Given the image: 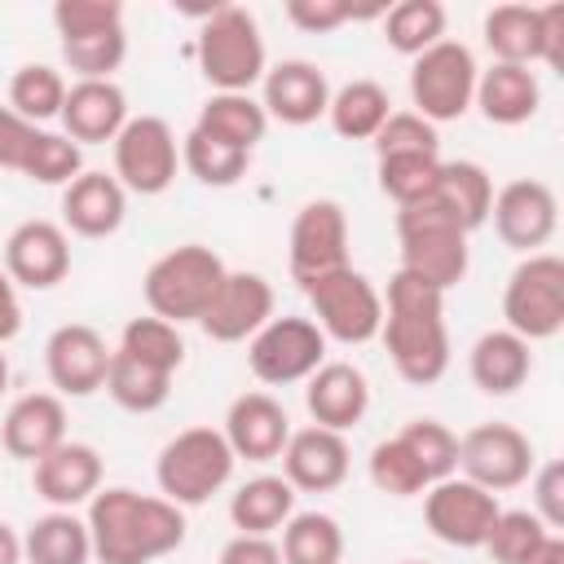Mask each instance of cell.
I'll use <instances>...</instances> for the list:
<instances>
[{"label":"cell","mask_w":564,"mask_h":564,"mask_svg":"<svg viewBox=\"0 0 564 564\" xmlns=\"http://www.w3.org/2000/svg\"><path fill=\"white\" fill-rule=\"evenodd\" d=\"M31 485L57 511H75L101 489V454L88 441H62L57 449L31 463Z\"/></svg>","instance_id":"cell-20"},{"label":"cell","mask_w":564,"mask_h":564,"mask_svg":"<svg viewBox=\"0 0 564 564\" xmlns=\"http://www.w3.org/2000/svg\"><path fill=\"white\" fill-rule=\"evenodd\" d=\"M405 564H419V560H405Z\"/></svg>","instance_id":"cell-58"},{"label":"cell","mask_w":564,"mask_h":564,"mask_svg":"<svg viewBox=\"0 0 564 564\" xmlns=\"http://www.w3.org/2000/svg\"><path fill=\"white\" fill-rule=\"evenodd\" d=\"M35 132H40L35 123H26V119L13 115L9 106H0V167H4V172H22Z\"/></svg>","instance_id":"cell-51"},{"label":"cell","mask_w":564,"mask_h":564,"mask_svg":"<svg viewBox=\"0 0 564 564\" xmlns=\"http://www.w3.org/2000/svg\"><path fill=\"white\" fill-rule=\"evenodd\" d=\"M542 66H564V4H542Z\"/></svg>","instance_id":"cell-53"},{"label":"cell","mask_w":564,"mask_h":564,"mask_svg":"<svg viewBox=\"0 0 564 564\" xmlns=\"http://www.w3.org/2000/svg\"><path fill=\"white\" fill-rule=\"evenodd\" d=\"M326 361V335L313 317H269L247 339V366L260 383H300Z\"/></svg>","instance_id":"cell-11"},{"label":"cell","mask_w":564,"mask_h":564,"mask_svg":"<svg viewBox=\"0 0 564 564\" xmlns=\"http://www.w3.org/2000/svg\"><path fill=\"white\" fill-rule=\"evenodd\" d=\"M128 216V189L106 172H79L62 189V225L79 238H110Z\"/></svg>","instance_id":"cell-25"},{"label":"cell","mask_w":564,"mask_h":564,"mask_svg":"<svg viewBox=\"0 0 564 564\" xmlns=\"http://www.w3.org/2000/svg\"><path fill=\"white\" fill-rule=\"evenodd\" d=\"M502 317H507V330L520 335L524 344L555 339L564 326V260L551 251L524 256L507 278Z\"/></svg>","instance_id":"cell-7"},{"label":"cell","mask_w":564,"mask_h":564,"mask_svg":"<svg viewBox=\"0 0 564 564\" xmlns=\"http://www.w3.org/2000/svg\"><path fill=\"white\" fill-rule=\"evenodd\" d=\"M128 57V35L119 31H101V35H84V40H62V62L79 75V79H110Z\"/></svg>","instance_id":"cell-46"},{"label":"cell","mask_w":564,"mask_h":564,"mask_svg":"<svg viewBox=\"0 0 564 564\" xmlns=\"http://www.w3.org/2000/svg\"><path fill=\"white\" fill-rule=\"evenodd\" d=\"M84 172V145H75L66 132H35L31 141V154L22 163V176L26 181H40V185H70L75 176Z\"/></svg>","instance_id":"cell-43"},{"label":"cell","mask_w":564,"mask_h":564,"mask_svg":"<svg viewBox=\"0 0 564 564\" xmlns=\"http://www.w3.org/2000/svg\"><path fill=\"white\" fill-rule=\"evenodd\" d=\"M62 101H66V79H62L57 66L26 62V66L13 70V79H9V110L22 115L26 123L57 119L62 115Z\"/></svg>","instance_id":"cell-38"},{"label":"cell","mask_w":564,"mask_h":564,"mask_svg":"<svg viewBox=\"0 0 564 564\" xmlns=\"http://www.w3.org/2000/svg\"><path fill=\"white\" fill-rule=\"evenodd\" d=\"M397 441H401V445L410 449V458L423 467L427 485H436V480H445V476L458 471V436H454L441 419H410V423L397 432Z\"/></svg>","instance_id":"cell-41"},{"label":"cell","mask_w":564,"mask_h":564,"mask_svg":"<svg viewBox=\"0 0 564 564\" xmlns=\"http://www.w3.org/2000/svg\"><path fill=\"white\" fill-rule=\"evenodd\" d=\"M4 273L13 286L48 291L70 273V238L53 220H22L4 242Z\"/></svg>","instance_id":"cell-18"},{"label":"cell","mask_w":564,"mask_h":564,"mask_svg":"<svg viewBox=\"0 0 564 564\" xmlns=\"http://www.w3.org/2000/svg\"><path fill=\"white\" fill-rule=\"evenodd\" d=\"M282 564H339L344 560V529L326 511H295L282 524Z\"/></svg>","instance_id":"cell-36"},{"label":"cell","mask_w":564,"mask_h":564,"mask_svg":"<svg viewBox=\"0 0 564 564\" xmlns=\"http://www.w3.org/2000/svg\"><path fill=\"white\" fill-rule=\"evenodd\" d=\"M119 352H128V357H137V361L163 370V375H176L181 361H185V339H181V330H176L172 322H163V317L150 313V317H132V322L123 326Z\"/></svg>","instance_id":"cell-39"},{"label":"cell","mask_w":564,"mask_h":564,"mask_svg":"<svg viewBox=\"0 0 564 564\" xmlns=\"http://www.w3.org/2000/svg\"><path fill=\"white\" fill-rule=\"evenodd\" d=\"M278 458H282L286 485L304 489V494H330L348 476V441H344V432H330V427H317V423L291 432Z\"/></svg>","instance_id":"cell-19"},{"label":"cell","mask_w":564,"mask_h":564,"mask_svg":"<svg viewBox=\"0 0 564 564\" xmlns=\"http://www.w3.org/2000/svg\"><path fill=\"white\" fill-rule=\"evenodd\" d=\"M115 145V181L132 194H163L176 181L181 167V145L167 119L159 115H132L123 132L110 141Z\"/></svg>","instance_id":"cell-10"},{"label":"cell","mask_w":564,"mask_h":564,"mask_svg":"<svg viewBox=\"0 0 564 564\" xmlns=\"http://www.w3.org/2000/svg\"><path fill=\"white\" fill-rule=\"evenodd\" d=\"M84 520L93 560L101 564H154L185 542V511L163 494H137L128 485L97 489Z\"/></svg>","instance_id":"cell-1"},{"label":"cell","mask_w":564,"mask_h":564,"mask_svg":"<svg viewBox=\"0 0 564 564\" xmlns=\"http://www.w3.org/2000/svg\"><path fill=\"white\" fill-rule=\"evenodd\" d=\"M370 485L379 494H388V498H414V494L427 489V476L410 458V449L397 436H388V441H379L370 449Z\"/></svg>","instance_id":"cell-44"},{"label":"cell","mask_w":564,"mask_h":564,"mask_svg":"<svg viewBox=\"0 0 564 564\" xmlns=\"http://www.w3.org/2000/svg\"><path fill=\"white\" fill-rule=\"evenodd\" d=\"M220 564H282V551L264 533H238V538L225 542Z\"/></svg>","instance_id":"cell-52"},{"label":"cell","mask_w":564,"mask_h":564,"mask_svg":"<svg viewBox=\"0 0 564 564\" xmlns=\"http://www.w3.org/2000/svg\"><path fill=\"white\" fill-rule=\"evenodd\" d=\"M383 40L401 57H419L445 40V4L441 0H401L383 13Z\"/></svg>","instance_id":"cell-37"},{"label":"cell","mask_w":564,"mask_h":564,"mask_svg":"<svg viewBox=\"0 0 564 564\" xmlns=\"http://www.w3.org/2000/svg\"><path fill=\"white\" fill-rule=\"evenodd\" d=\"M22 560L26 564H88L93 560V538H88V520H79L75 511H48L40 516L26 538H22Z\"/></svg>","instance_id":"cell-32"},{"label":"cell","mask_w":564,"mask_h":564,"mask_svg":"<svg viewBox=\"0 0 564 564\" xmlns=\"http://www.w3.org/2000/svg\"><path fill=\"white\" fill-rule=\"evenodd\" d=\"M458 471L489 494H507L533 476V441L511 423H476L458 436Z\"/></svg>","instance_id":"cell-12"},{"label":"cell","mask_w":564,"mask_h":564,"mask_svg":"<svg viewBox=\"0 0 564 564\" xmlns=\"http://www.w3.org/2000/svg\"><path fill=\"white\" fill-rule=\"evenodd\" d=\"M388 115H392V101H388L383 84H375V79L344 84L339 93H330V106H326V119L344 141H375V132L388 123Z\"/></svg>","instance_id":"cell-34"},{"label":"cell","mask_w":564,"mask_h":564,"mask_svg":"<svg viewBox=\"0 0 564 564\" xmlns=\"http://www.w3.org/2000/svg\"><path fill=\"white\" fill-rule=\"evenodd\" d=\"M0 441L13 458L35 463L48 449H57L66 441V405L57 392H26L9 405L4 423H0Z\"/></svg>","instance_id":"cell-26"},{"label":"cell","mask_w":564,"mask_h":564,"mask_svg":"<svg viewBox=\"0 0 564 564\" xmlns=\"http://www.w3.org/2000/svg\"><path fill=\"white\" fill-rule=\"evenodd\" d=\"M379 339L397 366V375L414 388L436 383L449 370V330H445V291L397 269L383 295Z\"/></svg>","instance_id":"cell-2"},{"label":"cell","mask_w":564,"mask_h":564,"mask_svg":"<svg viewBox=\"0 0 564 564\" xmlns=\"http://www.w3.org/2000/svg\"><path fill=\"white\" fill-rule=\"evenodd\" d=\"M485 48L507 66L542 62V13L533 4H494L485 13Z\"/></svg>","instance_id":"cell-30"},{"label":"cell","mask_w":564,"mask_h":564,"mask_svg":"<svg viewBox=\"0 0 564 564\" xmlns=\"http://www.w3.org/2000/svg\"><path fill=\"white\" fill-rule=\"evenodd\" d=\"M533 516L551 533L564 529V463L560 458H551V463H542L533 471Z\"/></svg>","instance_id":"cell-50"},{"label":"cell","mask_w":564,"mask_h":564,"mask_svg":"<svg viewBox=\"0 0 564 564\" xmlns=\"http://www.w3.org/2000/svg\"><path fill=\"white\" fill-rule=\"evenodd\" d=\"M269 317H273V286H269V278H260L251 269H229L220 291L212 295L207 313L198 317V326L216 344H242Z\"/></svg>","instance_id":"cell-16"},{"label":"cell","mask_w":564,"mask_h":564,"mask_svg":"<svg viewBox=\"0 0 564 564\" xmlns=\"http://www.w3.org/2000/svg\"><path fill=\"white\" fill-rule=\"evenodd\" d=\"M181 163L189 167L194 181H203V185H212V189H225V185H238V181L247 176L251 154H242V150H234V145H225V141L203 137L198 128H189L185 141H181Z\"/></svg>","instance_id":"cell-40"},{"label":"cell","mask_w":564,"mask_h":564,"mask_svg":"<svg viewBox=\"0 0 564 564\" xmlns=\"http://www.w3.org/2000/svg\"><path fill=\"white\" fill-rule=\"evenodd\" d=\"M53 26H57L62 40L119 31L123 26V4L119 0H57L53 4Z\"/></svg>","instance_id":"cell-47"},{"label":"cell","mask_w":564,"mask_h":564,"mask_svg":"<svg viewBox=\"0 0 564 564\" xmlns=\"http://www.w3.org/2000/svg\"><path fill=\"white\" fill-rule=\"evenodd\" d=\"M454 216L458 225L471 234L489 220V207H494V181L489 172L476 163V159H441V176H436V189H432Z\"/></svg>","instance_id":"cell-33"},{"label":"cell","mask_w":564,"mask_h":564,"mask_svg":"<svg viewBox=\"0 0 564 564\" xmlns=\"http://www.w3.org/2000/svg\"><path fill=\"white\" fill-rule=\"evenodd\" d=\"M524 564H564V538H560V533H546L542 546H538Z\"/></svg>","instance_id":"cell-55"},{"label":"cell","mask_w":564,"mask_h":564,"mask_svg":"<svg viewBox=\"0 0 564 564\" xmlns=\"http://www.w3.org/2000/svg\"><path fill=\"white\" fill-rule=\"evenodd\" d=\"M225 441L234 449V458H247V463H269L282 454L286 436H291V419L282 410L278 397L269 392H242L229 414H225Z\"/></svg>","instance_id":"cell-23"},{"label":"cell","mask_w":564,"mask_h":564,"mask_svg":"<svg viewBox=\"0 0 564 564\" xmlns=\"http://www.w3.org/2000/svg\"><path fill=\"white\" fill-rule=\"evenodd\" d=\"M313 304V317H317V330L326 339H339V344H370L383 326V295L375 291V282L366 273H357L352 264L344 269H330L313 282L300 286Z\"/></svg>","instance_id":"cell-8"},{"label":"cell","mask_w":564,"mask_h":564,"mask_svg":"<svg viewBox=\"0 0 564 564\" xmlns=\"http://www.w3.org/2000/svg\"><path fill=\"white\" fill-rule=\"evenodd\" d=\"M225 273H229V269H225V260H220L212 247L185 242V247L163 251V256L145 269L141 295H145L150 313L163 317V322H172V326L198 322V317L207 313L212 295L220 291Z\"/></svg>","instance_id":"cell-5"},{"label":"cell","mask_w":564,"mask_h":564,"mask_svg":"<svg viewBox=\"0 0 564 564\" xmlns=\"http://www.w3.org/2000/svg\"><path fill=\"white\" fill-rule=\"evenodd\" d=\"M489 220L498 229V238L524 256H533L538 247H546L555 238V225H560V203H555V189L546 181H507L498 194H494V207H489Z\"/></svg>","instance_id":"cell-15"},{"label":"cell","mask_w":564,"mask_h":564,"mask_svg":"<svg viewBox=\"0 0 564 564\" xmlns=\"http://www.w3.org/2000/svg\"><path fill=\"white\" fill-rule=\"evenodd\" d=\"M480 115L498 128H516V123H529L542 106V88H538V75L529 66H507V62H494L489 70L476 75V97Z\"/></svg>","instance_id":"cell-28"},{"label":"cell","mask_w":564,"mask_h":564,"mask_svg":"<svg viewBox=\"0 0 564 564\" xmlns=\"http://www.w3.org/2000/svg\"><path fill=\"white\" fill-rule=\"evenodd\" d=\"M57 119L75 145H101V141H115L132 115H128V97L115 79H75L66 88Z\"/></svg>","instance_id":"cell-22"},{"label":"cell","mask_w":564,"mask_h":564,"mask_svg":"<svg viewBox=\"0 0 564 564\" xmlns=\"http://www.w3.org/2000/svg\"><path fill=\"white\" fill-rule=\"evenodd\" d=\"M0 564H22V538L0 520Z\"/></svg>","instance_id":"cell-56"},{"label":"cell","mask_w":564,"mask_h":564,"mask_svg":"<svg viewBox=\"0 0 564 564\" xmlns=\"http://www.w3.org/2000/svg\"><path fill=\"white\" fill-rule=\"evenodd\" d=\"M546 533L551 529L533 511H498V520H494V529L485 538V551H489L494 564H524L542 546Z\"/></svg>","instance_id":"cell-45"},{"label":"cell","mask_w":564,"mask_h":564,"mask_svg":"<svg viewBox=\"0 0 564 564\" xmlns=\"http://www.w3.org/2000/svg\"><path fill=\"white\" fill-rule=\"evenodd\" d=\"M260 84H264V93H260L264 115L278 119V123H291V128H304V123L322 119L326 106H330V84H326L322 66H313L304 57L269 66Z\"/></svg>","instance_id":"cell-21"},{"label":"cell","mask_w":564,"mask_h":564,"mask_svg":"<svg viewBox=\"0 0 564 564\" xmlns=\"http://www.w3.org/2000/svg\"><path fill=\"white\" fill-rule=\"evenodd\" d=\"M441 176V154H383L379 159V189L397 203L410 207L436 189Z\"/></svg>","instance_id":"cell-42"},{"label":"cell","mask_w":564,"mask_h":564,"mask_svg":"<svg viewBox=\"0 0 564 564\" xmlns=\"http://www.w3.org/2000/svg\"><path fill=\"white\" fill-rule=\"evenodd\" d=\"M375 154H441V137L427 119H419L414 110H392L388 123L375 132Z\"/></svg>","instance_id":"cell-48"},{"label":"cell","mask_w":564,"mask_h":564,"mask_svg":"<svg viewBox=\"0 0 564 564\" xmlns=\"http://www.w3.org/2000/svg\"><path fill=\"white\" fill-rule=\"evenodd\" d=\"M397 238H401V269L432 282L436 291H454L467 278L471 234L458 225V216L436 194L410 207H397Z\"/></svg>","instance_id":"cell-3"},{"label":"cell","mask_w":564,"mask_h":564,"mask_svg":"<svg viewBox=\"0 0 564 564\" xmlns=\"http://www.w3.org/2000/svg\"><path fill=\"white\" fill-rule=\"evenodd\" d=\"M295 516V489L286 476H251L229 498V520L238 533H273Z\"/></svg>","instance_id":"cell-31"},{"label":"cell","mask_w":564,"mask_h":564,"mask_svg":"<svg viewBox=\"0 0 564 564\" xmlns=\"http://www.w3.org/2000/svg\"><path fill=\"white\" fill-rule=\"evenodd\" d=\"M9 388V361H4V352H0V392Z\"/></svg>","instance_id":"cell-57"},{"label":"cell","mask_w":564,"mask_h":564,"mask_svg":"<svg viewBox=\"0 0 564 564\" xmlns=\"http://www.w3.org/2000/svg\"><path fill=\"white\" fill-rule=\"evenodd\" d=\"M106 392H110V401H115L119 410H128V414H154V410L167 401V392H172V375H163V370H154V366H145V361H137V357L110 348Z\"/></svg>","instance_id":"cell-35"},{"label":"cell","mask_w":564,"mask_h":564,"mask_svg":"<svg viewBox=\"0 0 564 564\" xmlns=\"http://www.w3.org/2000/svg\"><path fill=\"white\" fill-rule=\"evenodd\" d=\"M194 128L203 137H212V141H225V145L251 154L264 141V132H269V115H264V106L251 93H212L203 101Z\"/></svg>","instance_id":"cell-29"},{"label":"cell","mask_w":564,"mask_h":564,"mask_svg":"<svg viewBox=\"0 0 564 564\" xmlns=\"http://www.w3.org/2000/svg\"><path fill=\"white\" fill-rule=\"evenodd\" d=\"M529 370H533V352L507 326L502 330H485L471 344V352H467V375H471V383L485 397H511V392H520L529 383Z\"/></svg>","instance_id":"cell-27"},{"label":"cell","mask_w":564,"mask_h":564,"mask_svg":"<svg viewBox=\"0 0 564 564\" xmlns=\"http://www.w3.org/2000/svg\"><path fill=\"white\" fill-rule=\"evenodd\" d=\"M44 370H48V383L62 397H93V392L106 388L110 348H106V339L93 326L66 322L44 344Z\"/></svg>","instance_id":"cell-17"},{"label":"cell","mask_w":564,"mask_h":564,"mask_svg":"<svg viewBox=\"0 0 564 564\" xmlns=\"http://www.w3.org/2000/svg\"><path fill=\"white\" fill-rule=\"evenodd\" d=\"M198 70L216 93H251V84L264 79V40L256 18L242 4H212L203 9L198 44H194Z\"/></svg>","instance_id":"cell-4"},{"label":"cell","mask_w":564,"mask_h":564,"mask_svg":"<svg viewBox=\"0 0 564 564\" xmlns=\"http://www.w3.org/2000/svg\"><path fill=\"white\" fill-rule=\"evenodd\" d=\"M18 330H22V300H18L13 278L0 269V344H9Z\"/></svg>","instance_id":"cell-54"},{"label":"cell","mask_w":564,"mask_h":564,"mask_svg":"<svg viewBox=\"0 0 564 564\" xmlns=\"http://www.w3.org/2000/svg\"><path fill=\"white\" fill-rule=\"evenodd\" d=\"M379 13H388V4H379V9H357V4H348V0H286V18H291L300 31H308V35H326V31L344 26V22L379 18Z\"/></svg>","instance_id":"cell-49"},{"label":"cell","mask_w":564,"mask_h":564,"mask_svg":"<svg viewBox=\"0 0 564 564\" xmlns=\"http://www.w3.org/2000/svg\"><path fill=\"white\" fill-rule=\"evenodd\" d=\"M498 511H502L498 494H489L463 476H445L423 489V520H427L432 538L445 546H458V551L485 546Z\"/></svg>","instance_id":"cell-13"},{"label":"cell","mask_w":564,"mask_h":564,"mask_svg":"<svg viewBox=\"0 0 564 564\" xmlns=\"http://www.w3.org/2000/svg\"><path fill=\"white\" fill-rule=\"evenodd\" d=\"M234 449L225 441V432L216 427H185L176 432L154 463V480L159 494L176 507H203L212 494H220L234 476Z\"/></svg>","instance_id":"cell-6"},{"label":"cell","mask_w":564,"mask_h":564,"mask_svg":"<svg viewBox=\"0 0 564 564\" xmlns=\"http://www.w3.org/2000/svg\"><path fill=\"white\" fill-rule=\"evenodd\" d=\"M304 405H308V414H313L317 427L348 432L370 410V383H366V375L352 361H322L308 375Z\"/></svg>","instance_id":"cell-24"},{"label":"cell","mask_w":564,"mask_h":564,"mask_svg":"<svg viewBox=\"0 0 564 564\" xmlns=\"http://www.w3.org/2000/svg\"><path fill=\"white\" fill-rule=\"evenodd\" d=\"M476 75L480 70H476V57H471L467 44H458V40L432 44L410 66V101H414V115L427 119L432 128L436 123H449V119H463L471 110V97H476Z\"/></svg>","instance_id":"cell-9"},{"label":"cell","mask_w":564,"mask_h":564,"mask_svg":"<svg viewBox=\"0 0 564 564\" xmlns=\"http://www.w3.org/2000/svg\"><path fill=\"white\" fill-rule=\"evenodd\" d=\"M286 264H291V278L300 286L348 264V216L335 198H313L295 212L291 242H286Z\"/></svg>","instance_id":"cell-14"}]
</instances>
